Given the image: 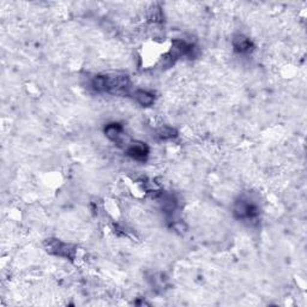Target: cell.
<instances>
[{"label": "cell", "mask_w": 307, "mask_h": 307, "mask_svg": "<svg viewBox=\"0 0 307 307\" xmlns=\"http://www.w3.org/2000/svg\"><path fill=\"white\" fill-rule=\"evenodd\" d=\"M130 78L126 75H106L96 76L92 78L91 87L99 92H121L128 89Z\"/></svg>", "instance_id": "6da1fadb"}, {"label": "cell", "mask_w": 307, "mask_h": 307, "mask_svg": "<svg viewBox=\"0 0 307 307\" xmlns=\"http://www.w3.org/2000/svg\"><path fill=\"white\" fill-rule=\"evenodd\" d=\"M161 198H162V209L163 211L167 214H172L174 213L176 208V200L173 196L171 195H163L161 193Z\"/></svg>", "instance_id": "ba28073f"}, {"label": "cell", "mask_w": 307, "mask_h": 307, "mask_svg": "<svg viewBox=\"0 0 307 307\" xmlns=\"http://www.w3.org/2000/svg\"><path fill=\"white\" fill-rule=\"evenodd\" d=\"M126 154L136 161H145L149 155V148L145 145V143L133 142L128 147Z\"/></svg>", "instance_id": "277c9868"}, {"label": "cell", "mask_w": 307, "mask_h": 307, "mask_svg": "<svg viewBox=\"0 0 307 307\" xmlns=\"http://www.w3.org/2000/svg\"><path fill=\"white\" fill-rule=\"evenodd\" d=\"M157 134L161 139H172L176 137L178 132H176L175 129L171 128V126H163V128L158 130Z\"/></svg>", "instance_id": "9c48e42d"}, {"label": "cell", "mask_w": 307, "mask_h": 307, "mask_svg": "<svg viewBox=\"0 0 307 307\" xmlns=\"http://www.w3.org/2000/svg\"><path fill=\"white\" fill-rule=\"evenodd\" d=\"M133 97L136 99V101L138 102L139 105L143 106V107H149V106H152L154 101H155L154 95L145 91V90H136V91L133 92Z\"/></svg>", "instance_id": "52a82bcc"}, {"label": "cell", "mask_w": 307, "mask_h": 307, "mask_svg": "<svg viewBox=\"0 0 307 307\" xmlns=\"http://www.w3.org/2000/svg\"><path fill=\"white\" fill-rule=\"evenodd\" d=\"M258 214V208L247 200L240 199L234 204V215L237 219H253Z\"/></svg>", "instance_id": "7a4b0ae2"}, {"label": "cell", "mask_w": 307, "mask_h": 307, "mask_svg": "<svg viewBox=\"0 0 307 307\" xmlns=\"http://www.w3.org/2000/svg\"><path fill=\"white\" fill-rule=\"evenodd\" d=\"M233 47H234L235 52L241 53V54L251 52L253 48L252 42L242 35H237L233 39Z\"/></svg>", "instance_id": "8992f818"}, {"label": "cell", "mask_w": 307, "mask_h": 307, "mask_svg": "<svg viewBox=\"0 0 307 307\" xmlns=\"http://www.w3.org/2000/svg\"><path fill=\"white\" fill-rule=\"evenodd\" d=\"M48 248L49 252H52L53 255L65 257V258L68 259L75 258L76 250L71 245H67V243L60 242L58 240H53V241L48 243Z\"/></svg>", "instance_id": "3957f363"}, {"label": "cell", "mask_w": 307, "mask_h": 307, "mask_svg": "<svg viewBox=\"0 0 307 307\" xmlns=\"http://www.w3.org/2000/svg\"><path fill=\"white\" fill-rule=\"evenodd\" d=\"M105 134L108 139H110L112 142L115 143H120L121 139H123V134H124V129L120 124L112 123L108 124L105 128Z\"/></svg>", "instance_id": "5b68a950"}]
</instances>
